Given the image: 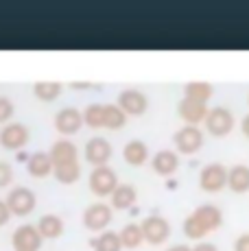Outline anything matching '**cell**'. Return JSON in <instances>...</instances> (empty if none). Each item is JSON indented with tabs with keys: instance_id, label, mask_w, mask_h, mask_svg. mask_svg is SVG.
Segmentation results:
<instances>
[{
	"instance_id": "obj_17",
	"label": "cell",
	"mask_w": 249,
	"mask_h": 251,
	"mask_svg": "<svg viewBox=\"0 0 249 251\" xmlns=\"http://www.w3.org/2000/svg\"><path fill=\"white\" fill-rule=\"evenodd\" d=\"M26 171L31 177H35V179H44V177H49L52 173V162L49 157V153L44 151H35L28 155L26 160Z\"/></svg>"
},
{
	"instance_id": "obj_13",
	"label": "cell",
	"mask_w": 249,
	"mask_h": 251,
	"mask_svg": "<svg viewBox=\"0 0 249 251\" xmlns=\"http://www.w3.org/2000/svg\"><path fill=\"white\" fill-rule=\"evenodd\" d=\"M208 105L199 103V100H190V99H181L179 105H177V114L184 120L186 125H193L197 127L199 123H205V116H208Z\"/></svg>"
},
{
	"instance_id": "obj_12",
	"label": "cell",
	"mask_w": 249,
	"mask_h": 251,
	"mask_svg": "<svg viewBox=\"0 0 249 251\" xmlns=\"http://www.w3.org/2000/svg\"><path fill=\"white\" fill-rule=\"evenodd\" d=\"M112 153H114L112 144H109V140H105V138L94 136V138L88 140V144H85V162L92 164L94 168L107 166V162L112 160Z\"/></svg>"
},
{
	"instance_id": "obj_22",
	"label": "cell",
	"mask_w": 249,
	"mask_h": 251,
	"mask_svg": "<svg viewBox=\"0 0 249 251\" xmlns=\"http://www.w3.org/2000/svg\"><path fill=\"white\" fill-rule=\"evenodd\" d=\"M94 251H121L123 249V243H121V236L118 231H112V229H105L100 231L97 238L90 240Z\"/></svg>"
},
{
	"instance_id": "obj_32",
	"label": "cell",
	"mask_w": 249,
	"mask_h": 251,
	"mask_svg": "<svg viewBox=\"0 0 249 251\" xmlns=\"http://www.w3.org/2000/svg\"><path fill=\"white\" fill-rule=\"evenodd\" d=\"M11 210H9V205H7V201H2L0 199V227H4V225L9 223V219H11Z\"/></svg>"
},
{
	"instance_id": "obj_18",
	"label": "cell",
	"mask_w": 249,
	"mask_h": 251,
	"mask_svg": "<svg viewBox=\"0 0 249 251\" xmlns=\"http://www.w3.org/2000/svg\"><path fill=\"white\" fill-rule=\"evenodd\" d=\"M193 216L203 225V229L208 231V234L223 225V212L219 210L217 205H201L193 212Z\"/></svg>"
},
{
	"instance_id": "obj_26",
	"label": "cell",
	"mask_w": 249,
	"mask_h": 251,
	"mask_svg": "<svg viewBox=\"0 0 249 251\" xmlns=\"http://www.w3.org/2000/svg\"><path fill=\"white\" fill-rule=\"evenodd\" d=\"M212 96V85L205 81H190L184 88V99L190 100H199V103H208Z\"/></svg>"
},
{
	"instance_id": "obj_28",
	"label": "cell",
	"mask_w": 249,
	"mask_h": 251,
	"mask_svg": "<svg viewBox=\"0 0 249 251\" xmlns=\"http://www.w3.org/2000/svg\"><path fill=\"white\" fill-rule=\"evenodd\" d=\"M83 125L90 129H100L103 127V105L100 103H90L83 109Z\"/></svg>"
},
{
	"instance_id": "obj_21",
	"label": "cell",
	"mask_w": 249,
	"mask_h": 251,
	"mask_svg": "<svg viewBox=\"0 0 249 251\" xmlns=\"http://www.w3.org/2000/svg\"><path fill=\"white\" fill-rule=\"evenodd\" d=\"M112 210H129L138 199V192L131 183H118V188L112 192Z\"/></svg>"
},
{
	"instance_id": "obj_11",
	"label": "cell",
	"mask_w": 249,
	"mask_h": 251,
	"mask_svg": "<svg viewBox=\"0 0 249 251\" xmlns=\"http://www.w3.org/2000/svg\"><path fill=\"white\" fill-rule=\"evenodd\" d=\"M118 107L123 109L127 116H142L149 107V99L145 92L136 90V88H127L118 94Z\"/></svg>"
},
{
	"instance_id": "obj_19",
	"label": "cell",
	"mask_w": 249,
	"mask_h": 251,
	"mask_svg": "<svg viewBox=\"0 0 249 251\" xmlns=\"http://www.w3.org/2000/svg\"><path fill=\"white\" fill-rule=\"evenodd\" d=\"M123 157L129 166H142L149 160V147L142 140H129L123 147Z\"/></svg>"
},
{
	"instance_id": "obj_25",
	"label": "cell",
	"mask_w": 249,
	"mask_h": 251,
	"mask_svg": "<svg viewBox=\"0 0 249 251\" xmlns=\"http://www.w3.org/2000/svg\"><path fill=\"white\" fill-rule=\"evenodd\" d=\"M33 94L42 103H52L61 94V83L59 81H37V83H33Z\"/></svg>"
},
{
	"instance_id": "obj_6",
	"label": "cell",
	"mask_w": 249,
	"mask_h": 251,
	"mask_svg": "<svg viewBox=\"0 0 249 251\" xmlns=\"http://www.w3.org/2000/svg\"><path fill=\"white\" fill-rule=\"evenodd\" d=\"M140 227H142V236H145V240L149 245H162L171 236V223L160 214L147 216L140 223Z\"/></svg>"
},
{
	"instance_id": "obj_20",
	"label": "cell",
	"mask_w": 249,
	"mask_h": 251,
	"mask_svg": "<svg viewBox=\"0 0 249 251\" xmlns=\"http://www.w3.org/2000/svg\"><path fill=\"white\" fill-rule=\"evenodd\" d=\"M227 188L236 195H245L249 190V166L236 164L227 171Z\"/></svg>"
},
{
	"instance_id": "obj_38",
	"label": "cell",
	"mask_w": 249,
	"mask_h": 251,
	"mask_svg": "<svg viewBox=\"0 0 249 251\" xmlns=\"http://www.w3.org/2000/svg\"><path fill=\"white\" fill-rule=\"evenodd\" d=\"M247 100H249V99H247Z\"/></svg>"
},
{
	"instance_id": "obj_7",
	"label": "cell",
	"mask_w": 249,
	"mask_h": 251,
	"mask_svg": "<svg viewBox=\"0 0 249 251\" xmlns=\"http://www.w3.org/2000/svg\"><path fill=\"white\" fill-rule=\"evenodd\" d=\"M199 186L203 192H219L227 186V168L223 164H208L199 173Z\"/></svg>"
},
{
	"instance_id": "obj_31",
	"label": "cell",
	"mask_w": 249,
	"mask_h": 251,
	"mask_svg": "<svg viewBox=\"0 0 249 251\" xmlns=\"http://www.w3.org/2000/svg\"><path fill=\"white\" fill-rule=\"evenodd\" d=\"M13 181V166L7 160H0V188H7Z\"/></svg>"
},
{
	"instance_id": "obj_8",
	"label": "cell",
	"mask_w": 249,
	"mask_h": 251,
	"mask_svg": "<svg viewBox=\"0 0 249 251\" xmlns=\"http://www.w3.org/2000/svg\"><path fill=\"white\" fill-rule=\"evenodd\" d=\"M205 129L212 136L223 138L234 129V116L227 107H212L205 116Z\"/></svg>"
},
{
	"instance_id": "obj_5",
	"label": "cell",
	"mask_w": 249,
	"mask_h": 251,
	"mask_svg": "<svg viewBox=\"0 0 249 251\" xmlns=\"http://www.w3.org/2000/svg\"><path fill=\"white\" fill-rule=\"evenodd\" d=\"M173 144L177 149V153H184V155H193L203 147V131L199 127L193 125H184L181 129H177L173 136Z\"/></svg>"
},
{
	"instance_id": "obj_10",
	"label": "cell",
	"mask_w": 249,
	"mask_h": 251,
	"mask_svg": "<svg viewBox=\"0 0 249 251\" xmlns=\"http://www.w3.org/2000/svg\"><path fill=\"white\" fill-rule=\"evenodd\" d=\"M42 234L35 225H20L11 236L13 251H40L42 249Z\"/></svg>"
},
{
	"instance_id": "obj_24",
	"label": "cell",
	"mask_w": 249,
	"mask_h": 251,
	"mask_svg": "<svg viewBox=\"0 0 249 251\" xmlns=\"http://www.w3.org/2000/svg\"><path fill=\"white\" fill-rule=\"evenodd\" d=\"M121 236V243L124 249H138L145 243V236H142V227L138 223H127L124 227L118 231Z\"/></svg>"
},
{
	"instance_id": "obj_16",
	"label": "cell",
	"mask_w": 249,
	"mask_h": 251,
	"mask_svg": "<svg viewBox=\"0 0 249 251\" xmlns=\"http://www.w3.org/2000/svg\"><path fill=\"white\" fill-rule=\"evenodd\" d=\"M35 227L42 234V238L55 240V238H59V236L64 234L66 225H64V219H61L59 214H52V212H49V214H42L40 216V221L35 223Z\"/></svg>"
},
{
	"instance_id": "obj_35",
	"label": "cell",
	"mask_w": 249,
	"mask_h": 251,
	"mask_svg": "<svg viewBox=\"0 0 249 251\" xmlns=\"http://www.w3.org/2000/svg\"><path fill=\"white\" fill-rule=\"evenodd\" d=\"M241 127H243V133H245V138L249 140V114L243 118V123H241Z\"/></svg>"
},
{
	"instance_id": "obj_27",
	"label": "cell",
	"mask_w": 249,
	"mask_h": 251,
	"mask_svg": "<svg viewBox=\"0 0 249 251\" xmlns=\"http://www.w3.org/2000/svg\"><path fill=\"white\" fill-rule=\"evenodd\" d=\"M52 175L59 183H75L79 181L81 177V162H70V164H61V166H55L52 168Z\"/></svg>"
},
{
	"instance_id": "obj_2",
	"label": "cell",
	"mask_w": 249,
	"mask_h": 251,
	"mask_svg": "<svg viewBox=\"0 0 249 251\" xmlns=\"http://www.w3.org/2000/svg\"><path fill=\"white\" fill-rule=\"evenodd\" d=\"M112 216H114V210L109 203L105 201H97V203H90L83 212V227L90 229V231H105L107 225L112 223Z\"/></svg>"
},
{
	"instance_id": "obj_23",
	"label": "cell",
	"mask_w": 249,
	"mask_h": 251,
	"mask_svg": "<svg viewBox=\"0 0 249 251\" xmlns=\"http://www.w3.org/2000/svg\"><path fill=\"white\" fill-rule=\"evenodd\" d=\"M124 125H127V114L118 105H112V103L103 105V127L105 129L116 131V129H123Z\"/></svg>"
},
{
	"instance_id": "obj_1",
	"label": "cell",
	"mask_w": 249,
	"mask_h": 251,
	"mask_svg": "<svg viewBox=\"0 0 249 251\" xmlns=\"http://www.w3.org/2000/svg\"><path fill=\"white\" fill-rule=\"evenodd\" d=\"M88 186H90V190H92V195L112 197V192L118 188V175L112 166H97L90 173Z\"/></svg>"
},
{
	"instance_id": "obj_37",
	"label": "cell",
	"mask_w": 249,
	"mask_h": 251,
	"mask_svg": "<svg viewBox=\"0 0 249 251\" xmlns=\"http://www.w3.org/2000/svg\"><path fill=\"white\" fill-rule=\"evenodd\" d=\"M70 88H75V90H88V88H92L90 83H70Z\"/></svg>"
},
{
	"instance_id": "obj_36",
	"label": "cell",
	"mask_w": 249,
	"mask_h": 251,
	"mask_svg": "<svg viewBox=\"0 0 249 251\" xmlns=\"http://www.w3.org/2000/svg\"><path fill=\"white\" fill-rule=\"evenodd\" d=\"M166 251H193L188 247V245H173V247H169Z\"/></svg>"
},
{
	"instance_id": "obj_9",
	"label": "cell",
	"mask_w": 249,
	"mask_h": 251,
	"mask_svg": "<svg viewBox=\"0 0 249 251\" xmlns=\"http://www.w3.org/2000/svg\"><path fill=\"white\" fill-rule=\"evenodd\" d=\"M52 125L61 136H73L83 127V112L76 107H61L52 118Z\"/></svg>"
},
{
	"instance_id": "obj_30",
	"label": "cell",
	"mask_w": 249,
	"mask_h": 251,
	"mask_svg": "<svg viewBox=\"0 0 249 251\" xmlns=\"http://www.w3.org/2000/svg\"><path fill=\"white\" fill-rule=\"evenodd\" d=\"M13 112H16V107H13L11 99H7V96H0V125H2V127L13 118Z\"/></svg>"
},
{
	"instance_id": "obj_34",
	"label": "cell",
	"mask_w": 249,
	"mask_h": 251,
	"mask_svg": "<svg viewBox=\"0 0 249 251\" xmlns=\"http://www.w3.org/2000/svg\"><path fill=\"white\" fill-rule=\"evenodd\" d=\"M193 251H219V249L214 247L212 243H201V245H197V247H193Z\"/></svg>"
},
{
	"instance_id": "obj_14",
	"label": "cell",
	"mask_w": 249,
	"mask_h": 251,
	"mask_svg": "<svg viewBox=\"0 0 249 251\" xmlns=\"http://www.w3.org/2000/svg\"><path fill=\"white\" fill-rule=\"evenodd\" d=\"M49 157L52 162V168L61 166V164L79 162V149H76V144L70 142V140H57V142H52Z\"/></svg>"
},
{
	"instance_id": "obj_29",
	"label": "cell",
	"mask_w": 249,
	"mask_h": 251,
	"mask_svg": "<svg viewBox=\"0 0 249 251\" xmlns=\"http://www.w3.org/2000/svg\"><path fill=\"white\" fill-rule=\"evenodd\" d=\"M184 234H186V238H190V240H201L208 236V231H205L203 225L190 214V216H186V221H184Z\"/></svg>"
},
{
	"instance_id": "obj_15",
	"label": "cell",
	"mask_w": 249,
	"mask_h": 251,
	"mask_svg": "<svg viewBox=\"0 0 249 251\" xmlns=\"http://www.w3.org/2000/svg\"><path fill=\"white\" fill-rule=\"evenodd\" d=\"M151 166H153V171H155L157 175L169 177V175H173L177 168H179V157H177V153L171 151V149H162V151H157L155 155H153Z\"/></svg>"
},
{
	"instance_id": "obj_4",
	"label": "cell",
	"mask_w": 249,
	"mask_h": 251,
	"mask_svg": "<svg viewBox=\"0 0 249 251\" xmlns=\"http://www.w3.org/2000/svg\"><path fill=\"white\" fill-rule=\"evenodd\" d=\"M4 201H7V205H9V210H11V214H16V216H26V214H31V212L35 210V205H37L35 192H33L31 188H26V186H16V188H11Z\"/></svg>"
},
{
	"instance_id": "obj_33",
	"label": "cell",
	"mask_w": 249,
	"mask_h": 251,
	"mask_svg": "<svg viewBox=\"0 0 249 251\" xmlns=\"http://www.w3.org/2000/svg\"><path fill=\"white\" fill-rule=\"evenodd\" d=\"M234 251H249V234H241L234 240Z\"/></svg>"
},
{
	"instance_id": "obj_3",
	"label": "cell",
	"mask_w": 249,
	"mask_h": 251,
	"mask_svg": "<svg viewBox=\"0 0 249 251\" xmlns=\"http://www.w3.org/2000/svg\"><path fill=\"white\" fill-rule=\"evenodd\" d=\"M31 140V129L25 123H7L0 129V147L7 151H20Z\"/></svg>"
}]
</instances>
